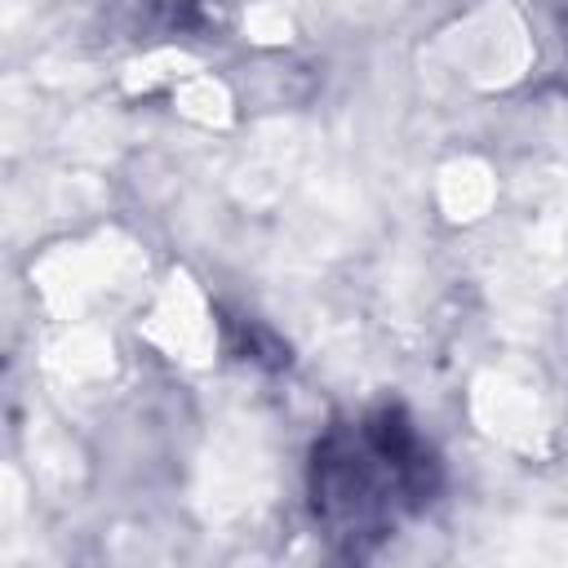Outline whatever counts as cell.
<instances>
[{"instance_id": "1", "label": "cell", "mask_w": 568, "mask_h": 568, "mask_svg": "<svg viewBox=\"0 0 568 568\" xmlns=\"http://www.w3.org/2000/svg\"><path fill=\"white\" fill-rule=\"evenodd\" d=\"M439 484L435 453L399 408L333 426L311 453V510L324 537L346 555H364L417 515Z\"/></svg>"}]
</instances>
